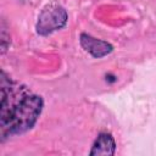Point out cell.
<instances>
[{"instance_id":"1","label":"cell","mask_w":156,"mask_h":156,"mask_svg":"<svg viewBox=\"0 0 156 156\" xmlns=\"http://www.w3.org/2000/svg\"><path fill=\"white\" fill-rule=\"evenodd\" d=\"M43 110V99L30 94L26 88H20L1 73V104L0 133L1 139L22 134L30 129Z\"/></svg>"},{"instance_id":"2","label":"cell","mask_w":156,"mask_h":156,"mask_svg":"<svg viewBox=\"0 0 156 156\" xmlns=\"http://www.w3.org/2000/svg\"><path fill=\"white\" fill-rule=\"evenodd\" d=\"M66 23H67L66 10L57 4H50L41 10L38 17L37 32L40 35H49L52 32L61 29Z\"/></svg>"},{"instance_id":"3","label":"cell","mask_w":156,"mask_h":156,"mask_svg":"<svg viewBox=\"0 0 156 156\" xmlns=\"http://www.w3.org/2000/svg\"><path fill=\"white\" fill-rule=\"evenodd\" d=\"M79 41H80L82 48L95 58L104 57L113 50V46L110 43H107L105 40H101V39H96V38H94V37H91L87 33L80 34Z\"/></svg>"},{"instance_id":"4","label":"cell","mask_w":156,"mask_h":156,"mask_svg":"<svg viewBox=\"0 0 156 156\" xmlns=\"http://www.w3.org/2000/svg\"><path fill=\"white\" fill-rule=\"evenodd\" d=\"M116 151V143L111 134L101 133L95 140L90 155H113Z\"/></svg>"}]
</instances>
